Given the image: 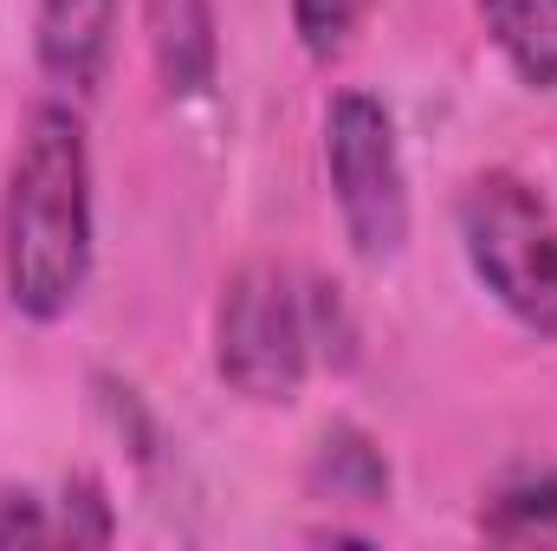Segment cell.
<instances>
[{
  "label": "cell",
  "instance_id": "52a82bcc",
  "mask_svg": "<svg viewBox=\"0 0 557 551\" xmlns=\"http://www.w3.org/2000/svg\"><path fill=\"white\" fill-rule=\"evenodd\" d=\"M311 493L318 500H344V506H383L389 500V461H383V448L363 428H350V421L324 428V441L311 454Z\"/></svg>",
  "mask_w": 557,
  "mask_h": 551
},
{
  "label": "cell",
  "instance_id": "8fae6325",
  "mask_svg": "<svg viewBox=\"0 0 557 551\" xmlns=\"http://www.w3.org/2000/svg\"><path fill=\"white\" fill-rule=\"evenodd\" d=\"M117 526H111V500H104V487L91 480V474H78V480H65V519H59V539H72V546H104Z\"/></svg>",
  "mask_w": 557,
  "mask_h": 551
},
{
  "label": "cell",
  "instance_id": "6da1fadb",
  "mask_svg": "<svg viewBox=\"0 0 557 551\" xmlns=\"http://www.w3.org/2000/svg\"><path fill=\"white\" fill-rule=\"evenodd\" d=\"M7 305L59 325L91 279V143L72 105H33L0 195Z\"/></svg>",
  "mask_w": 557,
  "mask_h": 551
},
{
  "label": "cell",
  "instance_id": "ba28073f",
  "mask_svg": "<svg viewBox=\"0 0 557 551\" xmlns=\"http://www.w3.org/2000/svg\"><path fill=\"white\" fill-rule=\"evenodd\" d=\"M480 20L525 85L557 91V0H480Z\"/></svg>",
  "mask_w": 557,
  "mask_h": 551
},
{
  "label": "cell",
  "instance_id": "8992f818",
  "mask_svg": "<svg viewBox=\"0 0 557 551\" xmlns=\"http://www.w3.org/2000/svg\"><path fill=\"white\" fill-rule=\"evenodd\" d=\"M149 52H156V72L175 98L208 91L214 65H221L214 7L208 0H149Z\"/></svg>",
  "mask_w": 557,
  "mask_h": 551
},
{
  "label": "cell",
  "instance_id": "3957f363",
  "mask_svg": "<svg viewBox=\"0 0 557 551\" xmlns=\"http://www.w3.org/2000/svg\"><path fill=\"white\" fill-rule=\"evenodd\" d=\"M311 311L285 267L253 260L227 279L214 311V370L247 403H292L311 370Z\"/></svg>",
  "mask_w": 557,
  "mask_h": 551
},
{
  "label": "cell",
  "instance_id": "7a4b0ae2",
  "mask_svg": "<svg viewBox=\"0 0 557 551\" xmlns=\"http://www.w3.org/2000/svg\"><path fill=\"white\" fill-rule=\"evenodd\" d=\"M460 247L532 338H557V215L525 175L486 169L460 188Z\"/></svg>",
  "mask_w": 557,
  "mask_h": 551
},
{
  "label": "cell",
  "instance_id": "5b68a950",
  "mask_svg": "<svg viewBox=\"0 0 557 551\" xmlns=\"http://www.w3.org/2000/svg\"><path fill=\"white\" fill-rule=\"evenodd\" d=\"M117 39V0H39L33 13V52L46 65V78L91 91L104 59Z\"/></svg>",
  "mask_w": 557,
  "mask_h": 551
},
{
  "label": "cell",
  "instance_id": "7c38bea8",
  "mask_svg": "<svg viewBox=\"0 0 557 551\" xmlns=\"http://www.w3.org/2000/svg\"><path fill=\"white\" fill-rule=\"evenodd\" d=\"M46 539H59V526L46 519V500L39 493H0V546H46Z\"/></svg>",
  "mask_w": 557,
  "mask_h": 551
},
{
  "label": "cell",
  "instance_id": "277c9868",
  "mask_svg": "<svg viewBox=\"0 0 557 551\" xmlns=\"http://www.w3.org/2000/svg\"><path fill=\"white\" fill-rule=\"evenodd\" d=\"M324 169L344 234L363 260H396L409 241V175L396 124L370 91H337L324 111Z\"/></svg>",
  "mask_w": 557,
  "mask_h": 551
},
{
  "label": "cell",
  "instance_id": "9c48e42d",
  "mask_svg": "<svg viewBox=\"0 0 557 551\" xmlns=\"http://www.w3.org/2000/svg\"><path fill=\"white\" fill-rule=\"evenodd\" d=\"M480 532L486 539H506V546L557 539V474H519V480H506L480 506Z\"/></svg>",
  "mask_w": 557,
  "mask_h": 551
},
{
  "label": "cell",
  "instance_id": "30bf717a",
  "mask_svg": "<svg viewBox=\"0 0 557 551\" xmlns=\"http://www.w3.org/2000/svg\"><path fill=\"white\" fill-rule=\"evenodd\" d=\"M370 0H292V26H298V46L311 59H337L350 46V33L363 26Z\"/></svg>",
  "mask_w": 557,
  "mask_h": 551
}]
</instances>
